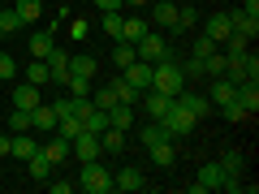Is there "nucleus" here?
Masks as SVG:
<instances>
[{
	"instance_id": "1",
	"label": "nucleus",
	"mask_w": 259,
	"mask_h": 194,
	"mask_svg": "<svg viewBox=\"0 0 259 194\" xmlns=\"http://www.w3.org/2000/svg\"><path fill=\"white\" fill-rule=\"evenodd\" d=\"M78 190L82 194H112V168H104L100 160H87L78 168Z\"/></svg>"
},
{
	"instance_id": "2",
	"label": "nucleus",
	"mask_w": 259,
	"mask_h": 194,
	"mask_svg": "<svg viewBox=\"0 0 259 194\" xmlns=\"http://www.w3.org/2000/svg\"><path fill=\"white\" fill-rule=\"evenodd\" d=\"M151 86H156V91H164L168 100H173V95L186 86L182 65H177V61H156V65H151Z\"/></svg>"
},
{
	"instance_id": "3",
	"label": "nucleus",
	"mask_w": 259,
	"mask_h": 194,
	"mask_svg": "<svg viewBox=\"0 0 259 194\" xmlns=\"http://www.w3.org/2000/svg\"><path fill=\"white\" fill-rule=\"evenodd\" d=\"M134 52H139V61H147V65H156V61H182V56L173 52V43H168L164 35H156V30H147V35L134 43Z\"/></svg>"
},
{
	"instance_id": "4",
	"label": "nucleus",
	"mask_w": 259,
	"mask_h": 194,
	"mask_svg": "<svg viewBox=\"0 0 259 194\" xmlns=\"http://www.w3.org/2000/svg\"><path fill=\"white\" fill-rule=\"evenodd\" d=\"M160 125H164V129H168V138H186V134H190V129H194V125H199V121H194V117H190V112H186V108H182V104H177V100H173V104H168V112H164V117H160Z\"/></svg>"
},
{
	"instance_id": "5",
	"label": "nucleus",
	"mask_w": 259,
	"mask_h": 194,
	"mask_svg": "<svg viewBox=\"0 0 259 194\" xmlns=\"http://www.w3.org/2000/svg\"><path fill=\"white\" fill-rule=\"evenodd\" d=\"M225 185V168L216 164V160H207L203 168H199V177L190 181V194H207V190H221Z\"/></svg>"
},
{
	"instance_id": "6",
	"label": "nucleus",
	"mask_w": 259,
	"mask_h": 194,
	"mask_svg": "<svg viewBox=\"0 0 259 194\" xmlns=\"http://www.w3.org/2000/svg\"><path fill=\"white\" fill-rule=\"evenodd\" d=\"M69 156H78V164H87V160H100V134H91V129H82L78 138H69Z\"/></svg>"
},
{
	"instance_id": "7",
	"label": "nucleus",
	"mask_w": 259,
	"mask_h": 194,
	"mask_svg": "<svg viewBox=\"0 0 259 194\" xmlns=\"http://www.w3.org/2000/svg\"><path fill=\"white\" fill-rule=\"evenodd\" d=\"M173 100H177V104H182V108H186V112H190V117H194V121H203V117H212V112H216V108H212V104H207V95H199V91H186V86H182V91H177V95H173Z\"/></svg>"
},
{
	"instance_id": "8",
	"label": "nucleus",
	"mask_w": 259,
	"mask_h": 194,
	"mask_svg": "<svg viewBox=\"0 0 259 194\" xmlns=\"http://www.w3.org/2000/svg\"><path fill=\"white\" fill-rule=\"evenodd\" d=\"M39 151V138H35V129H22V134H9V156L13 160H30Z\"/></svg>"
},
{
	"instance_id": "9",
	"label": "nucleus",
	"mask_w": 259,
	"mask_h": 194,
	"mask_svg": "<svg viewBox=\"0 0 259 194\" xmlns=\"http://www.w3.org/2000/svg\"><path fill=\"white\" fill-rule=\"evenodd\" d=\"M238 100V86L229 82V78H212V86H207V104L212 108H225V104Z\"/></svg>"
},
{
	"instance_id": "10",
	"label": "nucleus",
	"mask_w": 259,
	"mask_h": 194,
	"mask_svg": "<svg viewBox=\"0 0 259 194\" xmlns=\"http://www.w3.org/2000/svg\"><path fill=\"white\" fill-rule=\"evenodd\" d=\"M147 160L156 168H173L177 164V138H164V142H156V147H147Z\"/></svg>"
},
{
	"instance_id": "11",
	"label": "nucleus",
	"mask_w": 259,
	"mask_h": 194,
	"mask_svg": "<svg viewBox=\"0 0 259 194\" xmlns=\"http://www.w3.org/2000/svg\"><path fill=\"white\" fill-rule=\"evenodd\" d=\"M39 91H44V86H35V82H18V86H13V108H39V104H44V95H39Z\"/></svg>"
},
{
	"instance_id": "12",
	"label": "nucleus",
	"mask_w": 259,
	"mask_h": 194,
	"mask_svg": "<svg viewBox=\"0 0 259 194\" xmlns=\"http://www.w3.org/2000/svg\"><path fill=\"white\" fill-rule=\"evenodd\" d=\"M44 61H48V74H52V82H69V52H65V47H52Z\"/></svg>"
},
{
	"instance_id": "13",
	"label": "nucleus",
	"mask_w": 259,
	"mask_h": 194,
	"mask_svg": "<svg viewBox=\"0 0 259 194\" xmlns=\"http://www.w3.org/2000/svg\"><path fill=\"white\" fill-rule=\"evenodd\" d=\"M121 78H125L134 91H147V86H151V65H147V61H134V65L121 69Z\"/></svg>"
},
{
	"instance_id": "14",
	"label": "nucleus",
	"mask_w": 259,
	"mask_h": 194,
	"mask_svg": "<svg viewBox=\"0 0 259 194\" xmlns=\"http://www.w3.org/2000/svg\"><path fill=\"white\" fill-rule=\"evenodd\" d=\"M143 185H147V181H143V168H134V164H130V168H121V173H112V190L134 194V190H143Z\"/></svg>"
},
{
	"instance_id": "15",
	"label": "nucleus",
	"mask_w": 259,
	"mask_h": 194,
	"mask_svg": "<svg viewBox=\"0 0 259 194\" xmlns=\"http://www.w3.org/2000/svg\"><path fill=\"white\" fill-rule=\"evenodd\" d=\"M39 151H44V156L52 160V164H65V160H69V138L52 129V138H48V142H39Z\"/></svg>"
},
{
	"instance_id": "16",
	"label": "nucleus",
	"mask_w": 259,
	"mask_h": 194,
	"mask_svg": "<svg viewBox=\"0 0 259 194\" xmlns=\"http://www.w3.org/2000/svg\"><path fill=\"white\" fill-rule=\"evenodd\" d=\"M30 129H35V134H52V129H56V108H52V104L30 108Z\"/></svg>"
},
{
	"instance_id": "17",
	"label": "nucleus",
	"mask_w": 259,
	"mask_h": 194,
	"mask_svg": "<svg viewBox=\"0 0 259 194\" xmlns=\"http://www.w3.org/2000/svg\"><path fill=\"white\" fill-rule=\"evenodd\" d=\"M229 30H233V22H229V13H212V18L203 22V35L212 39V43H225V39H229Z\"/></svg>"
},
{
	"instance_id": "18",
	"label": "nucleus",
	"mask_w": 259,
	"mask_h": 194,
	"mask_svg": "<svg viewBox=\"0 0 259 194\" xmlns=\"http://www.w3.org/2000/svg\"><path fill=\"white\" fill-rule=\"evenodd\" d=\"M95 69H100V61L91 52H69V74L74 78H95Z\"/></svg>"
},
{
	"instance_id": "19",
	"label": "nucleus",
	"mask_w": 259,
	"mask_h": 194,
	"mask_svg": "<svg viewBox=\"0 0 259 194\" xmlns=\"http://www.w3.org/2000/svg\"><path fill=\"white\" fill-rule=\"evenodd\" d=\"M143 35H147V18H139V13L121 18V43H139Z\"/></svg>"
},
{
	"instance_id": "20",
	"label": "nucleus",
	"mask_w": 259,
	"mask_h": 194,
	"mask_svg": "<svg viewBox=\"0 0 259 194\" xmlns=\"http://www.w3.org/2000/svg\"><path fill=\"white\" fill-rule=\"evenodd\" d=\"M216 164L225 168V177H246V156H242L238 147H229L221 160H216Z\"/></svg>"
},
{
	"instance_id": "21",
	"label": "nucleus",
	"mask_w": 259,
	"mask_h": 194,
	"mask_svg": "<svg viewBox=\"0 0 259 194\" xmlns=\"http://www.w3.org/2000/svg\"><path fill=\"white\" fill-rule=\"evenodd\" d=\"M134 112H139V108H130V104H112V108H108V125L130 134V129H134Z\"/></svg>"
},
{
	"instance_id": "22",
	"label": "nucleus",
	"mask_w": 259,
	"mask_h": 194,
	"mask_svg": "<svg viewBox=\"0 0 259 194\" xmlns=\"http://www.w3.org/2000/svg\"><path fill=\"white\" fill-rule=\"evenodd\" d=\"M229 22H233V30H242V35H250V39L259 35V13H250V9H233Z\"/></svg>"
},
{
	"instance_id": "23",
	"label": "nucleus",
	"mask_w": 259,
	"mask_h": 194,
	"mask_svg": "<svg viewBox=\"0 0 259 194\" xmlns=\"http://www.w3.org/2000/svg\"><path fill=\"white\" fill-rule=\"evenodd\" d=\"M108 91H112V100H117V104H130V108H139V95H143V91H134L125 78H112Z\"/></svg>"
},
{
	"instance_id": "24",
	"label": "nucleus",
	"mask_w": 259,
	"mask_h": 194,
	"mask_svg": "<svg viewBox=\"0 0 259 194\" xmlns=\"http://www.w3.org/2000/svg\"><path fill=\"white\" fill-rule=\"evenodd\" d=\"M52 35H56V26H48V30H39V35H30V56H35V61H44V56L56 47Z\"/></svg>"
},
{
	"instance_id": "25",
	"label": "nucleus",
	"mask_w": 259,
	"mask_h": 194,
	"mask_svg": "<svg viewBox=\"0 0 259 194\" xmlns=\"http://www.w3.org/2000/svg\"><path fill=\"white\" fill-rule=\"evenodd\" d=\"M100 151H108V156H121V151H125V129H104L100 134Z\"/></svg>"
},
{
	"instance_id": "26",
	"label": "nucleus",
	"mask_w": 259,
	"mask_h": 194,
	"mask_svg": "<svg viewBox=\"0 0 259 194\" xmlns=\"http://www.w3.org/2000/svg\"><path fill=\"white\" fill-rule=\"evenodd\" d=\"M147 13H151V22H156V26H173V22H177V5H168V0L147 5Z\"/></svg>"
},
{
	"instance_id": "27",
	"label": "nucleus",
	"mask_w": 259,
	"mask_h": 194,
	"mask_svg": "<svg viewBox=\"0 0 259 194\" xmlns=\"http://www.w3.org/2000/svg\"><path fill=\"white\" fill-rule=\"evenodd\" d=\"M52 168H56V164H52V160L44 156V151H35V156L26 160V173L35 177V181H48V177H52Z\"/></svg>"
},
{
	"instance_id": "28",
	"label": "nucleus",
	"mask_w": 259,
	"mask_h": 194,
	"mask_svg": "<svg viewBox=\"0 0 259 194\" xmlns=\"http://www.w3.org/2000/svg\"><path fill=\"white\" fill-rule=\"evenodd\" d=\"M168 138V129L160 125V121H143V129H139V142L143 147H156V142H164Z\"/></svg>"
},
{
	"instance_id": "29",
	"label": "nucleus",
	"mask_w": 259,
	"mask_h": 194,
	"mask_svg": "<svg viewBox=\"0 0 259 194\" xmlns=\"http://www.w3.org/2000/svg\"><path fill=\"white\" fill-rule=\"evenodd\" d=\"M238 104L255 117L259 112V82H238Z\"/></svg>"
},
{
	"instance_id": "30",
	"label": "nucleus",
	"mask_w": 259,
	"mask_h": 194,
	"mask_svg": "<svg viewBox=\"0 0 259 194\" xmlns=\"http://www.w3.org/2000/svg\"><path fill=\"white\" fill-rule=\"evenodd\" d=\"M121 18H125V13H121V9H108V13H104V18H100L104 35H108L112 43H121Z\"/></svg>"
},
{
	"instance_id": "31",
	"label": "nucleus",
	"mask_w": 259,
	"mask_h": 194,
	"mask_svg": "<svg viewBox=\"0 0 259 194\" xmlns=\"http://www.w3.org/2000/svg\"><path fill=\"white\" fill-rule=\"evenodd\" d=\"M22 26H26V22H22V13H18V9H0V35H5V39L18 35Z\"/></svg>"
},
{
	"instance_id": "32",
	"label": "nucleus",
	"mask_w": 259,
	"mask_h": 194,
	"mask_svg": "<svg viewBox=\"0 0 259 194\" xmlns=\"http://www.w3.org/2000/svg\"><path fill=\"white\" fill-rule=\"evenodd\" d=\"M13 9H18V13H22V22L30 26V22H39V18H44V0H18Z\"/></svg>"
},
{
	"instance_id": "33",
	"label": "nucleus",
	"mask_w": 259,
	"mask_h": 194,
	"mask_svg": "<svg viewBox=\"0 0 259 194\" xmlns=\"http://www.w3.org/2000/svg\"><path fill=\"white\" fill-rule=\"evenodd\" d=\"M139 61V52H134V43H112V65L117 69H125V65Z\"/></svg>"
},
{
	"instance_id": "34",
	"label": "nucleus",
	"mask_w": 259,
	"mask_h": 194,
	"mask_svg": "<svg viewBox=\"0 0 259 194\" xmlns=\"http://www.w3.org/2000/svg\"><path fill=\"white\" fill-rule=\"evenodd\" d=\"M26 82H35V86H48V82H52L48 61H30V65H26Z\"/></svg>"
},
{
	"instance_id": "35",
	"label": "nucleus",
	"mask_w": 259,
	"mask_h": 194,
	"mask_svg": "<svg viewBox=\"0 0 259 194\" xmlns=\"http://www.w3.org/2000/svg\"><path fill=\"white\" fill-rule=\"evenodd\" d=\"M82 129H91V134H104V129H108V112L104 108H91L82 117Z\"/></svg>"
},
{
	"instance_id": "36",
	"label": "nucleus",
	"mask_w": 259,
	"mask_h": 194,
	"mask_svg": "<svg viewBox=\"0 0 259 194\" xmlns=\"http://www.w3.org/2000/svg\"><path fill=\"white\" fill-rule=\"evenodd\" d=\"M194 22H199V13H194L190 5H182V9H177V22H173V26H168V30H177V35H182V30H190Z\"/></svg>"
},
{
	"instance_id": "37",
	"label": "nucleus",
	"mask_w": 259,
	"mask_h": 194,
	"mask_svg": "<svg viewBox=\"0 0 259 194\" xmlns=\"http://www.w3.org/2000/svg\"><path fill=\"white\" fill-rule=\"evenodd\" d=\"M22 129H30V112L26 108H13L9 112V134H22Z\"/></svg>"
},
{
	"instance_id": "38",
	"label": "nucleus",
	"mask_w": 259,
	"mask_h": 194,
	"mask_svg": "<svg viewBox=\"0 0 259 194\" xmlns=\"http://www.w3.org/2000/svg\"><path fill=\"white\" fill-rule=\"evenodd\" d=\"M65 86H69L74 100H87V95H91V78H74V74H69V82H65Z\"/></svg>"
},
{
	"instance_id": "39",
	"label": "nucleus",
	"mask_w": 259,
	"mask_h": 194,
	"mask_svg": "<svg viewBox=\"0 0 259 194\" xmlns=\"http://www.w3.org/2000/svg\"><path fill=\"white\" fill-rule=\"evenodd\" d=\"M69 22V35H74V43H82L87 35H91V22H82V18H65Z\"/></svg>"
},
{
	"instance_id": "40",
	"label": "nucleus",
	"mask_w": 259,
	"mask_h": 194,
	"mask_svg": "<svg viewBox=\"0 0 259 194\" xmlns=\"http://www.w3.org/2000/svg\"><path fill=\"white\" fill-rule=\"evenodd\" d=\"M212 52H216V43H212L207 35H199V39L190 43V56H199V61H203V56H212Z\"/></svg>"
},
{
	"instance_id": "41",
	"label": "nucleus",
	"mask_w": 259,
	"mask_h": 194,
	"mask_svg": "<svg viewBox=\"0 0 259 194\" xmlns=\"http://www.w3.org/2000/svg\"><path fill=\"white\" fill-rule=\"evenodd\" d=\"M177 65H182L186 78H203V61H199V56H186V61H177Z\"/></svg>"
},
{
	"instance_id": "42",
	"label": "nucleus",
	"mask_w": 259,
	"mask_h": 194,
	"mask_svg": "<svg viewBox=\"0 0 259 194\" xmlns=\"http://www.w3.org/2000/svg\"><path fill=\"white\" fill-rule=\"evenodd\" d=\"M242 69H246V78H250V82H259V56L250 52V47H246V56H242Z\"/></svg>"
},
{
	"instance_id": "43",
	"label": "nucleus",
	"mask_w": 259,
	"mask_h": 194,
	"mask_svg": "<svg viewBox=\"0 0 259 194\" xmlns=\"http://www.w3.org/2000/svg\"><path fill=\"white\" fill-rule=\"evenodd\" d=\"M221 117H225V121H246V117H250V112H246V108H242V104H238V100H233V104H225V108H221Z\"/></svg>"
},
{
	"instance_id": "44",
	"label": "nucleus",
	"mask_w": 259,
	"mask_h": 194,
	"mask_svg": "<svg viewBox=\"0 0 259 194\" xmlns=\"http://www.w3.org/2000/svg\"><path fill=\"white\" fill-rule=\"evenodd\" d=\"M91 104H95V108H104V112H108V108H112L117 100H112V91H108V86H100V91L91 95Z\"/></svg>"
},
{
	"instance_id": "45",
	"label": "nucleus",
	"mask_w": 259,
	"mask_h": 194,
	"mask_svg": "<svg viewBox=\"0 0 259 194\" xmlns=\"http://www.w3.org/2000/svg\"><path fill=\"white\" fill-rule=\"evenodd\" d=\"M0 78H18V61L9 52H0Z\"/></svg>"
},
{
	"instance_id": "46",
	"label": "nucleus",
	"mask_w": 259,
	"mask_h": 194,
	"mask_svg": "<svg viewBox=\"0 0 259 194\" xmlns=\"http://www.w3.org/2000/svg\"><path fill=\"white\" fill-rule=\"evenodd\" d=\"M48 190H52V194H69V190H74V181H48Z\"/></svg>"
},
{
	"instance_id": "47",
	"label": "nucleus",
	"mask_w": 259,
	"mask_h": 194,
	"mask_svg": "<svg viewBox=\"0 0 259 194\" xmlns=\"http://www.w3.org/2000/svg\"><path fill=\"white\" fill-rule=\"evenodd\" d=\"M95 9H104V13H108V9H125V5H121V0H95Z\"/></svg>"
},
{
	"instance_id": "48",
	"label": "nucleus",
	"mask_w": 259,
	"mask_h": 194,
	"mask_svg": "<svg viewBox=\"0 0 259 194\" xmlns=\"http://www.w3.org/2000/svg\"><path fill=\"white\" fill-rule=\"evenodd\" d=\"M125 9H147V0H121Z\"/></svg>"
},
{
	"instance_id": "49",
	"label": "nucleus",
	"mask_w": 259,
	"mask_h": 194,
	"mask_svg": "<svg viewBox=\"0 0 259 194\" xmlns=\"http://www.w3.org/2000/svg\"><path fill=\"white\" fill-rule=\"evenodd\" d=\"M0 156H9V134H0Z\"/></svg>"
},
{
	"instance_id": "50",
	"label": "nucleus",
	"mask_w": 259,
	"mask_h": 194,
	"mask_svg": "<svg viewBox=\"0 0 259 194\" xmlns=\"http://www.w3.org/2000/svg\"><path fill=\"white\" fill-rule=\"evenodd\" d=\"M0 5H5V0H0Z\"/></svg>"
},
{
	"instance_id": "51",
	"label": "nucleus",
	"mask_w": 259,
	"mask_h": 194,
	"mask_svg": "<svg viewBox=\"0 0 259 194\" xmlns=\"http://www.w3.org/2000/svg\"><path fill=\"white\" fill-rule=\"evenodd\" d=\"M0 39H5V35H0Z\"/></svg>"
}]
</instances>
